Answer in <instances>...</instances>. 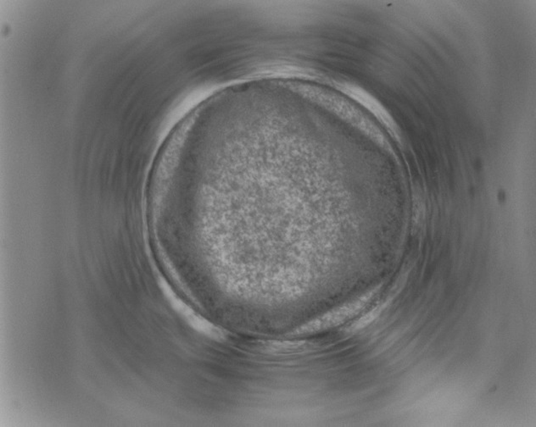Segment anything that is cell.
Instances as JSON below:
<instances>
[{
  "mask_svg": "<svg viewBox=\"0 0 536 427\" xmlns=\"http://www.w3.org/2000/svg\"><path fill=\"white\" fill-rule=\"evenodd\" d=\"M372 295H374V293L367 294L355 302L345 304L342 307L327 313L326 315L317 318V319L309 322V323L299 328L297 333H317V331L328 330L344 323L345 321L359 314V312L369 303Z\"/></svg>",
  "mask_w": 536,
  "mask_h": 427,
  "instance_id": "cell-1",
  "label": "cell"
},
{
  "mask_svg": "<svg viewBox=\"0 0 536 427\" xmlns=\"http://www.w3.org/2000/svg\"><path fill=\"white\" fill-rule=\"evenodd\" d=\"M381 311H382V308L377 307L374 310L367 313L364 316L361 317L360 319H358L348 327V333L353 334L364 329L365 327L369 326L372 321H374L379 317Z\"/></svg>",
  "mask_w": 536,
  "mask_h": 427,
  "instance_id": "cell-2",
  "label": "cell"
}]
</instances>
